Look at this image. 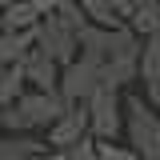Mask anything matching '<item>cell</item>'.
<instances>
[{"instance_id":"cell-15","label":"cell","mask_w":160,"mask_h":160,"mask_svg":"<svg viewBox=\"0 0 160 160\" xmlns=\"http://www.w3.org/2000/svg\"><path fill=\"white\" fill-rule=\"evenodd\" d=\"M20 92H24V72H20V64H4V68H0V108H8Z\"/></svg>"},{"instance_id":"cell-19","label":"cell","mask_w":160,"mask_h":160,"mask_svg":"<svg viewBox=\"0 0 160 160\" xmlns=\"http://www.w3.org/2000/svg\"><path fill=\"white\" fill-rule=\"evenodd\" d=\"M144 104L160 112V80H148V84H144Z\"/></svg>"},{"instance_id":"cell-1","label":"cell","mask_w":160,"mask_h":160,"mask_svg":"<svg viewBox=\"0 0 160 160\" xmlns=\"http://www.w3.org/2000/svg\"><path fill=\"white\" fill-rule=\"evenodd\" d=\"M124 132L140 160H160V112L148 108L144 96H124Z\"/></svg>"},{"instance_id":"cell-10","label":"cell","mask_w":160,"mask_h":160,"mask_svg":"<svg viewBox=\"0 0 160 160\" xmlns=\"http://www.w3.org/2000/svg\"><path fill=\"white\" fill-rule=\"evenodd\" d=\"M36 24H40V12L28 0H12L0 12V32H36Z\"/></svg>"},{"instance_id":"cell-23","label":"cell","mask_w":160,"mask_h":160,"mask_svg":"<svg viewBox=\"0 0 160 160\" xmlns=\"http://www.w3.org/2000/svg\"><path fill=\"white\" fill-rule=\"evenodd\" d=\"M8 4H12V0H0V12H4V8H8Z\"/></svg>"},{"instance_id":"cell-4","label":"cell","mask_w":160,"mask_h":160,"mask_svg":"<svg viewBox=\"0 0 160 160\" xmlns=\"http://www.w3.org/2000/svg\"><path fill=\"white\" fill-rule=\"evenodd\" d=\"M100 84H108L104 80V68L100 64H92V60L76 56L72 64H64L60 68V96H64V104H88V96L96 92Z\"/></svg>"},{"instance_id":"cell-8","label":"cell","mask_w":160,"mask_h":160,"mask_svg":"<svg viewBox=\"0 0 160 160\" xmlns=\"http://www.w3.org/2000/svg\"><path fill=\"white\" fill-rule=\"evenodd\" d=\"M20 72H24V84H32V88H40V92H52L60 84V64L44 48H28L24 56H20Z\"/></svg>"},{"instance_id":"cell-16","label":"cell","mask_w":160,"mask_h":160,"mask_svg":"<svg viewBox=\"0 0 160 160\" xmlns=\"http://www.w3.org/2000/svg\"><path fill=\"white\" fill-rule=\"evenodd\" d=\"M0 132H32L28 120H24V112L16 108V100H12L8 108H0Z\"/></svg>"},{"instance_id":"cell-18","label":"cell","mask_w":160,"mask_h":160,"mask_svg":"<svg viewBox=\"0 0 160 160\" xmlns=\"http://www.w3.org/2000/svg\"><path fill=\"white\" fill-rule=\"evenodd\" d=\"M64 160H100V152H96V140L92 136H84V140H76L68 152H64Z\"/></svg>"},{"instance_id":"cell-13","label":"cell","mask_w":160,"mask_h":160,"mask_svg":"<svg viewBox=\"0 0 160 160\" xmlns=\"http://www.w3.org/2000/svg\"><path fill=\"white\" fill-rule=\"evenodd\" d=\"M76 4H80V12H84L88 24H96V28H120V20H116L108 0H76Z\"/></svg>"},{"instance_id":"cell-11","label":"cell","mask_w":160,"mask_h":160,"mask_svg":"<svg viewBox=\"0 0 160 160\" xmlns=\"http://www.w3.org/2000/svg\"><path fill=\"white\" fill-rule=\"evenodd\" d=\"M136 76L148 84V80H160V32L140 40V64H136Z\"/></svg>"},{"instance_id":"cell-14","label":"cell","mask_w":160,"mask_h":160,"mask_svg":"<svg viewBox=\"0 0 160 160\" xmlns=\"http://www.w3.org/2000/svg\"><path fill=\"white\" fill-rule=\"evenodd\" d=\"M128 28H132L140 40L152 36V32H160V4H140L136 12L128 16Z\"/></svg>"},{"instance_id":"cell-17","label":"cell","mask_w":160,"mask_h":160,"mask_svg":"<svg viewBox=\"0 0 160 160\" xmlns=\"http://www.w3.org/2000/svg\"><path fill=\"white\" fill-rule=\"evenodd\" d=\"M96 152L100 160H140L128 144H116V140H96Z\"/></svg>"},{"instance_id":"cell-9","label":"cell","mask_w":160,"mask_h":160,"mask_svg":"<svg viewBox=\"0 0 160 160\" xmlns=\"http://www.w3.org/2000/svg\"><path fill=\"white\" fill-rule=\"evenodd\" d=\"M48 144L40 136H32V132H4L0 136V160H28L36 156V152H44Z\"/></svg>"},{"instance_id":"cell-6","label":"cell","mask_w":160,"mask_h":160,"mask_svg":"<svg viewBox=\"0 0 160 160\" xmlns=\"http://www.w3.org/2000/svg\"><path fill=\"white\" fill-rule=\"evenodd\" d=\"M16 108L24 112V120H28V128H48V124H56L60 116H64V96H60V88H52V92H40V88H32V92H20L16 96Z\"/></svg>"},{"instance_id":"cell-3","label":"cell","mask_w":160,"mask_h":160,"mask_svg":"<svg viewBox=\"0 0 160 160\" xmlns=\"http://www.w3.org/2000/svg\"><path fill=\"white\" fill-rule=\"evenodd\" d=\"M136 64H140V36L128 24H120L112 32V52H108V64H104V80L124 88L128 80H136Z\"/></svg>"},{"instance_id":"cell-7","label":"cell","mask_w":160,"mask_h":160,"mask_svg":"<svg viewBox=\"0 0 160 160\" xmlns=\"http://www.w3.org/2000/svg\"><path fill=\"white\" fill-rule=\"evenodd\" d=\"M88 136V104H68L64 108V116L56 120V124H48V148L52 152H68L76 140Z\"/></svg>"},{"instance_id":"cell-12","label":"cell","mask_w":160,"mask_h":160,"mask_svg":"<svg viewBox=\"0 0 160 160\" xmlns=\"http://www.w3.org/2000/svg\"><path fill=\"white\" fill-rule=\"evenodd\" d=\"M36 44V32H0V68L20 64V56Z\"/></svg>"},{"instance_id":"cell-21","label":"cell","mask_w":160,"mask_h":160,"mask_svg":"<svg viewBox=\"0 0 160 160\" xmlns=\"http://www.w3.org/2000/svg\"><path fill=\"white\" fill-rule=\"evenodd\" d=\"M28 160H64V152H52V148H44V152H36V156H28Z\"/></svg>"},{"instance_id":"cell-2","label":"cell","mask_w":160,"mask_h":160,"mask_svg":"<svg viewBox=\"0 0 160 160\" xmlns=\"http://www.w3.org/2000/svg\"><path fill=\"white\" fill-rule=\"evenodd\" d=\"M124 128V100L116 84H100L88 96V136L92 140H116Z\"/></svg>"},{"instance_id":"cell-20","label":"cell","mask_w":160,"mask_h":160,"mask_svg":"<svg viewBox=\"0 0 160 160\" xmlns=\"http://www.w3.org/2000/svg\"><path fill=\"white\" fill-rule=\"evenodd\" d=\"M28 4L36 8L40 16H48V12H56V4H60V0H28Z\"/></svg>"},{"instance_id":"cell-22","label":"cell","mask_w":160,"mask_h":160,"mask_svg":"<svg viewBox=\"0 0 160 160\" xmlns=\"http://www.w3.org/2000/svg\"><path fill=\"white\" fill-rule=\"evenodd\" d=\"M132 4H136V8H140V4H160V0H132Z\"/></svg>"},{"instance_id":"cell-5","label":"cell","mask_w":160,"mask_h":160,"mask_svg":"<svg viewBox=\"0 0 160 160\" xmlns=\"http://www.w3.org/2000/svg\"><path fill=\"white\" fill-rule=\"evenodd\" d=\"M36 48H44V52L56 60L60 68H64V64H72V60L80 56L76 32H72V28H68V24L56 16V12L40 16V24H36Z\"/></svg>"}]
</instances>
